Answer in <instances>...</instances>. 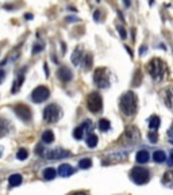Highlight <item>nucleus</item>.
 Listing matches in <instances>:
<instances>
[{"mask_svg": "<svg viewBox=\"0 0 173 195\" xmlns=\"http://www.w3.org/2000/svg\"><path fill=\"white\" fill-rule=\"evenodd\" d=\"M86 106H88L89 111L91 113H100L103 108V100H102V96H100L97 92H92L89 94L88 99H86Z\"/></svg>", "mask_w": 173, "mask_h": 195, "instance_id": "39448f33", "label": "nucleus"}, {"mask_svg": "<svg viewBox=\"0 0 173 195\" xmlns=\"http://www.w3.org/2000/svg\"><path fill=\"white\" fill-rule=\"evenodd\" d=\"M116 29H118V31H119V34H120L122 39H126V38H127V32H126V30H124V27L120 26V24H116Z\"/></svg>", "mask_w": 173, "mask_h": 195, "instance_id": "7c9ffc66", "label": "nucleus"}, {"mask_svg": "<svg viewBox=\"0 0 173 195\" xmlns=\"http://www.w3.org/2000/svg\"><path fill=\"white\" fill-rule=\"evenodd\" d=\"M126 135L129 140H131V142L134 144V142H137L138 140H139V133H138V130H137V127H127V130H126Z\"/></svg>", "mask_w": 173, "mask_h": 195, "instance_id": "9b49d317", "label": "nucleus"}, {"mask_svg": "<svg viewBox=\"0 0 173 195\" xmlns=\"http://www.w3.org/2000/svg\"><path fill=\"white\" fill-rule=\"evenodd\" d=\"M153 160L156 162H164L166 160V156H165V153L162 150H156L153 153Z\"/></svg>", "mask_w": 173, "mask_h": 195, "instance_id": "5701e85b", "label": "nucleus"}, {"mask_svg": "<svg viewBox=\"0 0 173 195\" xmlns=\"http://www.w3.org/2000/svg\"><path fill=\"white\" fill-rule=\"evenodd\" d=\"M57 76L59 77V80L61 81H70L72 80V77H73V73H72V70L69 69V68H66V67H62V68H59L58 69V72H57Z\"/></svg>", "mask_w": 173, "mask_h": 195, "instance_id": "9d476101", "label": "nucleus"}, {"mask_svg": "<svg viewBox=\"0 0 173 195\" xmlns=\"http://www.w3.org/2000/svg\"><path fill=\"white\" fill-rule=\"evenodd\" d=\"M57 175V171L54 169V168H46L45 171H43V178L46 179V180H51V179H54Z\"/></svg>", "mask_w": 173, "mask_h": 195, "instance_id": "4be33fe9", "label": "nucleus"}, {"mask_svg": "<svg viewBox=\"0 0 173 195\" xmlns=\"http://www.w3.org/2000/svg\"><path fill=\"white\" fill-rule=\"evenodd\" d=\"M72 195H88V194H86V192L80 191V192H74V194H72Z\"/></svg>", "mask_w": 173, "mask_h": 195, "instance_id": "58836bf2", "label": "nucleus"}, {"mask_svg": "<svg viewBox=\"0 0 173 195\" xmlns=\"http://www.w3.org/2000/svg\"><path fill=\"white\" fill-rule=\"evenodd\" d=\"M22 176L19 175V173H14V175H11L10 178H8V183H10V187H16L19 186V184H22Z\"/></svg>", "mask_w": 173, "mask_h": 195, "instance_id": "f3484780", "label": "nucleus"}, {"mask_svg": "<svg viewBox=\"0 0 173 195\" xmlns=\"http://www.w3.org/2000/svg\"><path fill=\"white\" fill-rule=\"evenodd\" d=\"M43 48H45V45H43V43H37V45H34V48H32V54H35V53H38V51H41Z\"/></svg>", "mask_w": 173, "mask_h": 195, "instance_id": "2f4dec72", "label": "nucleus"}, {"mask_svg": "<svg viewBox=\"0 0 173 195\" xmlns=\"http://www.w3.org/2000/svg\"><path fill=\"white\" fill-rule=\"evenodd\" d=\"M26 18H27V19H31V18H32V15H30V14H27V15H26Z\"/></svg>", "mask_w": 173, "mask_h": 195, "instance_id": "37998d69", "label": "nucleus"}, {"mask_svg": "<svg viewBox=\"0 0 173 195\" xmlns=\"http://www.w3.org/2000/svg\"><path fill=\"white\" fill-rule=\"evenodd\" d=\"M126 50L129 51V54H130V57H132V51H131V49L129 48V46H126Z\"/></svg>", "mask_w": 173, "mask_h": 195, "instance_id": "ea45409f", "label": "nucleus"}, {"mask_svg": "<svg viewBox=\"0 0 173 195\" xmlns=\"http://www.w3.org/2000/svg\"><path fill=\"white\" fill-rule=\"evenodd\" d=\"M61 116V110L57 104H49L47 107L43 110V119L47 123H54L57 122Z\"/></svg>", "mask_w": 173, "mask_h": 195, "instance_id": "423d86ee", "label": "nucleus"}, {"mask_svg": "<svg viewBox=\"0 0 173 195\" xmlns=\"http://www.w3.org/2000/svg\"><path fill=\"white\" fill-rule=\"evenodd\" d=\"M119 107L124 115H134L137 113V95L131 91L123 94L119 99Z\"/></svg>", "mask_w": 173, "mask_h": 195, "instance_id": "f257e3e1", "label": "nucleus"}, {"mask_svg": "<svg viewBox=\"0 0 173 195\" xmlns=\"http://www.w3.org/2000/svg\"><path fill=\"white\" fill-rule=\"evenodd\" d=\"M69 156L68 150H62V149H51L46 153V157L49 160H57V159H64V157Z\"/></svg>", "mask_w": 173, "mask_h": 195, "instance_id": "1a4fd4ad", "label": "nucleus"}, {"mask_svg": "<svg viewBox=\"0 0 173 195\" xmlns=\"http://www.w3.org/2000/svg\"><path fill=\"white\" fill-rule=\"evenodd\" d=\"M35 150H37V154H39V156H42L43 152H45V150H43V148H42V145H38Z\"/></svg>", "mask_w": 173, "mask_h": 195, "instance_id": "473e14b6", "label": "nucleus"}, {"mask_svg": "<svg viewBox=\"0 0 173 195\" xmlns=\"http://www.w3.org/2000/svg\"><path fill=\"white\" fill-rule=\"evenodd\" d=\"M130 3H131V2H130V0H124V5H126V7H129V5H130Z\"/></svg>", "mask_w": 173, "mask_h": 195, "instance_id": "a19ab883", "label": "nucleus"}, {"mask_svg": "<svg viewBox=\"0 0 173 195\" xmlns=\"http://www.w3.org/2000/svg\"><path fill=\"white\" fill-rule=\"evenodd\" d=\"M23 81H24V76L23 75H18V76H16V80L14 81V85H12V89H11V92H12V94H16V92L19 91V88L22 87Z\"/></svg>", "mask_w": 173, "mask_h": 195, "instance_id": "a211bd4d", "label": "nucleus"}, {"mask_svg": "<svg viewBox=\"0 0 173 195\" xmlns=\"http://www.w3.org/2000/svg\"><path fill=\"white\" fill-rule=\"evenodd\" d=\"M170 142H172V144H173V140H172V141H170Z\"/></svg>", "mask_w": 173, "mask_h": 195, "instance_id": "c03bdc74", "label": "nucleus"}, {"mask_svg": "<svg viewBox=\"0 0 173 195\" xmlns=\"http://www.w3.org/2000/svg\"><path fill=\"white\" fill-rule=\"evenodd\" d=\"M58 173L62 178H68V176H70L72 173H74V169H73L69 164H62V165H59V168H58Z\"/></svg>", "mask_w": 173, "mask_h": 195, "instance_id": "ddd939ff", "label": "nucleus"}, {"mask_svg": "<svg viewBox=\"0 0 173 195\" xmlns=\"http://www.w3.org/2000/svg\"><path fill=\"white\" fill-rule=\"evenodd\" d=\"M168 164L170 165V167H173V150H172V153H170V157H169V162Z\"/></svg>", "mask_w": 173, "mask_h": 195, "instance_id": "c9c22d12", "label": "nucleus"}, {"mask_svg": "<svg viewBox=\"0 0 173 195\" xmlns=\"http://www.w3.org/2000/svg\"><path fill=\"white\" fill-rule=\"evenodd\" d=\"M93 81L99 88L110 87V76H108L107 68H97L93 73Z\"/></svg>", "mask_w": 173, "mask_h": 195, "instance_id": "7ed1b4c3", "label": "nucleus"}, {"mask_svg": "<svg viewBox=\"0 0 173 195\" xmlns=\"http://www.w3.org/2000/svg\"><path fill=\"white\" fill-rule=\"evenodd\" d=\"M27 156H29V153H27L26 149H19L18 153H16V159L18 160H26Z\"/></svg>", "mask_w": 173, "mask_h": 195, "instance_id": "c85d7f7f", "label": "nucleus"}, {"mask_svg": "<svg viewBox=\"0 0 173 195\" xmlns=\"http://www.w3.org/2000/svg\"><path fill=\"white\" fill-rule=\"evenodd\" d=\"M93 19H95L96 22H99V19H100V11H99V10L95 11V14H93Z\"/></svg>", "mask_w": 173, "mask_h": 195, "instance_id": "72a5a7b5", "label": "nucleus"}, {"mask_svg": "<svg viewBox=\"0 0 173 195\" xmlns=\"http://www.w3.org/2000/svg\"><path fill=\"white\" fill-rule=\"evenodd\" d=\"M147 70L154 80L161 81V80H164L165 75H166V65H165V62L162 61V60L153 58L151 61H149Z\"/></svg>", "mask_w": 173, "mask_h": 195, "instance_id": "f03ea898", "label": "nucleus"}, {"mask_svg": "<svg viewBox=\"0 0 173 195\" xmlns=\"http://www.w3.org/2000/svg\"><path fill=\"white\" fill-rule=\"evenodd\" d=\"M92 165V160L91 159H83L80 162H78V167L81 168V169H86V168H89Z\"/></svg>", "mask_w": 173, "mask_h": 195, "instance_id": "bb28decb", "label": "nucleus"}, {"mask_svg": "<svg viewBox=\"0 0 173 195\" xmlns=\"http://www.w3.org/2000/svg\"><path fill=\"white\" fill-rule=\"evenodd\" d=\"M110 127H111V123H110V121H108V119L103 118V119H100V121H99V129L100 130L107 132V130H110Z\"/></svg>", "mask_w": 173, "mask_h": 195, "instance_id": "393cba45", "label": "nucleus"}, {"mask_svg": "<svg viewBox=\"0 0 173 195\" xmlns=\"http://www.w3.org/2000/svg\"><path fill=\"white\" fill-rule=\"evenodd\" d=\"M131 179L137 184H145L150 179V173H149L147 169H145L142 167H134L131 169Z\"/></svg>", "mask_w": 173, "mask_h": 195, "instance_id": "20e7f679", "label": "nucleus"}, {"mask_svg": "<svg viewBox=\"0 0 173 195\" xmlns=\"http://www.w3.org/2000/svg\"><path fill=\"white\" fill-rule=\"evenodd\" d=\"M168 135H169L170 138H173V125H172V126H170V129L168 130Z\"/></svg>", "mask_w": 173, "mask_h": 195, "instance_id": "f704fd0d", "label": "nucleus"}, {"mask_svg": "<svg viewBox=\"0 0 173 195\" xmlns=\"http://www.w3.org/2000/svg\"><path fill=\"white\" fill-rule=\"evenodd\" d=\"M83 133H84L83 126H78V127H76V129L73 130V137L77 138V140H81V138H83Z\"/></svg>", "mask_w": 173, "mask_h": 195, "instance_id": "cd10ccee", "label": "nucleus"}, {"mask_svg": "<svg viewBox=\"0 0 173 195\" xmlns=\"http://www.w3.org/2000/svg\"><path fill=\"white\" fill-rule=\"evenodd\" d=\"M43 68H45V72H46V77H49V69H47V65L43 64Z\"/></svg>", "mask_w": 173, "mask_h": 195, "instance_id": "4c0bfd02", "label": "nucleus"}, {"mask_svg": "<svg viewBox=\"0 0 173 195\" xmlns=\"http://www.w3.org/2000/svg\"><path fill=\"white\" fill-rule=\"evenodd\" d=\"M83 48L81 46H77V48L73 50V54H72V62H73V65H78L81 62V58H83Z\"/></svg>", "mask_w": 173, "mask_h": 195, "instance_id": "f8f14e48", "label": "nucleus"}, {"mask_svg": "<svg viewBox=\"0 0 173 195\" xmlns=\"http://www.w3.org/2000/svg\"><path fill=\"white\" fill-rule=\"evenodd\" d=\"M141 81H142V72H141L139 69L135 70V75H134V80H132V85L137 87L141 84Z\"/></svg>", "mask_w": 173, "mask_h": 195, "instance_id": "a878e982", "label": "nucleus"}, {"mask_svg": "<svg viewBox=\"0 0 173 195\" xmlns=\"http://www.w3.org/2000/svg\"><path fill=\"white\" fill-rule=\"evenodd\" d=\"M164 99H165V104H166L170 110H173V87H170V88H168L166 91H165Z\"/></svg>", "mask_w": 173, "mask_h": 195, "instance_id": "4468645a", "label": "nucleus"}, {"mask_svg": "<svg viewBox=\"0 0 173 195\" xmlns=\"http://www.w3.org/2000/svg\"><path fill=\"white\" fill-rule=\"evenodd\" d=\"M159 123H161V121H159V116L151 115L150 118H149V127H150V130H154V132H156V130L159 127Z\"/></svg>", "mask_w": 173, "mask_h": 195, "instance_id": "6ab92c4d", "label": "nucleus"}, {"mask_svg": "<svg viewBox=\"0 0 173 195\" xmlns=\"http://www.w3.org/2000/svg\"><path fill=\"white\" fill-rule=\"evenodd\" d=\"M97 142H99V138H97V135L89 134L88 137H86V145H88L89 148H95V146L97 145Z\"/></svg>", "mask_w": 173, "mask_h": 195, "instance_id": "b1692460", "label": "nucleus"}, {"mask_svg": "<svg viewBox=\"0 0 173 195\" xmlns=\"http://www.w3.org/2000/svg\"><path fill=\"white\" fill-rule=\"evenodd\" d=\"M96 2H100V0H96Z\"/></svg>", "mask_w": 173, "mask_h": 195, "instance_id": "a18cd8bd", "label": "nucleus"}, {"mask_svg": "<svg viewBox=\"0 0 173 195\" xmlns=\"http://www.w3.org/2000/svg\"><path fill=\"white\" fill-rule=\"evenodd\" d=\"M14 111H15V114L22 121L29 122L30 119H31V110H30L26 104H16L15 107H14Z\"/></svg>", "mask_w": 173, "mask_h": 195, "instance_id": "6e6552de", "label": "nucleus"}, {"mask_svg": "<svg viewBox=\"0 0 173 195\" xmlns=\"http://www.w3.org/2000/svg\"><path fill=\"white\" fill-rule=\"evenodd\" d=\"M93 65V57H92L91 53H86L84 56V69L85 70H89Z\"/></svg>", "mask_w": 173, "mask_h": 195, "instance_id": "aec40b11", "label": "nucleus"}, {"mask_svg": "<svg viewBox=\"0 0 173 195\" xmlns=\"http://www.w3.org/2000/svg\"><path fill=\"white\" fill-rule=\"evenodd\" d=\"M146 51V46H142V48H139V54H143Z\"/></svg>", "mask_w": 173, "mask_h": 195, "instance_id": "e433bc0d", "label": "nucleus"}, {"mask_svg": "<svg viewBox=\"0 0 173 195\" xmlns=\"http://www.w3.org/2000/svg\"><path fill=\"white\" fill-rule=\"evenodd\" d=\"M42 141L45 144H51L54 141V134L51 130H46V132H43L42 134Z\"/></svg>", "mask_w": 173, "mask_h": 195, "instance_id": "412c9836", "label": "nucleus"}, {"mask_svg": "<svg viewBox=\"0 0 173 195\" xmlns=\"http://www.w3.org/2000/svg\"><path fill=\"white\" fill-rule=\"evenodd\" d=\"M162 183L166 187H173V171H166L162 176Z\"/></svg>", "mask_w": 173, "mask_h": 195, "instance_id": "dca6fc26", "label": "nucleus"}, {"mask_svg": "<svg viewBox=\"0 0 173 195\" xmlns=\"http://www.w3.org/2000/svg\"><path fill=\"white\" fill-rule=\"evenodd\" d=\"M149 140H150L151 144H156L157 141H158V135H157V132H154V130H151L150 133H149Z\"/></svg>", "mask_w": 173, "mask_h": 195, "instance_id": "c756f323", "label": "nucleus"}, {"mask_svg": "<svg viewBox=\"0 0 173 195\" xmlns=\"http://www.w3.org/2000/svg\"><path fill=\"white\" fill-rule=\"evenodd\" d=\"M49 95H50V91L45 85H39L31 92V100L34 103H42L47 99Z\"/></svg>", "mask_w": 173, "mask_h": 195, "instance_id": "0eeeda50", "label": "nucleus"}, {"mask_svg": "<svg viewBox=\"0 0 173 195\" xmlns=\"http://www.w3.org/2000/svg\"><path fill=\"white\" fill-rule=\"evenodd\" d=\"M66 20H70V22H73V20H77V19H74V18H66Z\"/></svg>", "mask_w": 173, "mask_h": 195, "instance_id": "79ce46f5", "label": "nucleus"}, {"mask_svg": "<svg viewBox=\"0 0 173 195\" xmlns=\"http://www.w3.org/2000/svg\"><path fill=\"white\" fill-rule=\"evenodd\" d=\"M149 159H150V154H149L147 150H139L137 153V162H139V164L147 162Z\"/></svg>", "mask_w": 173, "mask_h": 195, "instance_id": "2eb2a0df", "label": "nucleus"}]
</instances>
